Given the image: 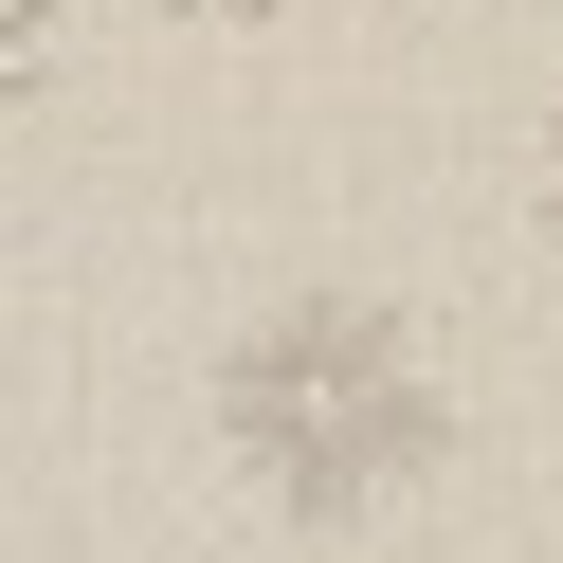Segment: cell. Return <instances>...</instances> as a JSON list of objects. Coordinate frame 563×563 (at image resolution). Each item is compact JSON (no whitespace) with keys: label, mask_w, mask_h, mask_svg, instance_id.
I'll return each mask as SVG.
<instances>
[{"label":"cell","mask_w":563,"mask_h":563,"mask_svg":"<svg viewBox=\"0 0 563 563\" xmlns=\"http://www.w3.org/2000/svg\"><path fill=\"white\" fill-rule=\"evenodd\" d=\"M545 255H563V128H545Z\"/></svg>","instance_id":"obj_4"},{"label":"cell","mask_w":563,"mask_h":563,"mask_svg":"<svg viewBox=\"0 0 563 563\" xmlns=\"http://www.w3.org/2000/svg\"><path fill=\"white\" fill-rule=\"evenodd\" d=\"M146 19H200V37H236V19H291V0H146Z\"/></svg>","instance_id":"obj_3"},{"label":"cell","mask_w":563,"mask_h":563,"mask_svg":"<svg viewBox=\"0 0 563 563\" xmlns=\"http://www.w3.org/2000/svg\"><path fill=\"white\" fill-rule=\"evenodd\" d=\"M219 437L255 454L291 509H364V490H400L418 454H437V382H418L400 309L291 291V309H255V328L219 345Z\"/></svg>","instance_id":"obj_1"},{"label":"cell","mask_w":563,"mask_h":563,"mask_svg":"<svg viewBox=\"0 0 563 563\" xmlns=\"http://www.w3.org/2000/svg\"><path fill=\"white\" fill-rule=\"evenodd\" d=\"M55 37H74V0H0V110L55 91Z\"/></svg>","instance_id":"obj_2"}]
</instances>
